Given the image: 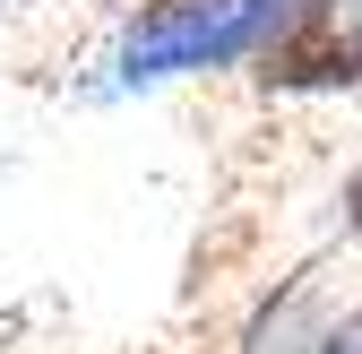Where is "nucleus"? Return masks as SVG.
I'll return each mask as SVG.
<instances>
[{"label":"nucleus","mask_w":362,"mask_h":354,"mask_svg":"<svg viewBox=\"0 0 362 354\" xmlns=\"http://www.w3.org/2000/svg\"><path fill=\"white\" fill-rule=\"evenodd\" d=\"M285 26V0H147L121 35V86H164L190 69H233Z\"/></svg>","instance_id":"obj_1"},{"label":"nucleus","mask_w":362,"mask_h":354,"mask_svg":"<svg viewBox=\"0 0 362 354\" xmlns=\"http://www.w3.org/2000/svg\"><path fill=\"white\" fill-rule=\"evenodd\" d=\"M242 69L267 96H345L362 86V18L345 0H285V26Z\"/></svg>","instance_id":"obj_2"},{"label":"nucleus","mask_w":362,"mask_h":354,"mask_svg":"<svg viewBox=\"0 0 362 354\" xmlns=\"http://www.w3.org/2000/svg\"><path fill=\"white\" fill-rule=\"evenodd\" d=\"M310 354H362V312H354V320H328Z\"/></svg>","instance_id":"obj_3"},{"label":"nucleus","mask_w":362,"mask_h":354,"mask_svg":"<svg viewBox=\"0 0 362 354\" xmlns=\"http://www.w3.org/2000/svg\"><path fill=\"white\" fill-rule=\"evenodd\" d=\"M337 207H345V234H354V242H362V164H354V173H345V199H337Z\"/></svg>","instance_id":"obj_4"}]
</instances>
